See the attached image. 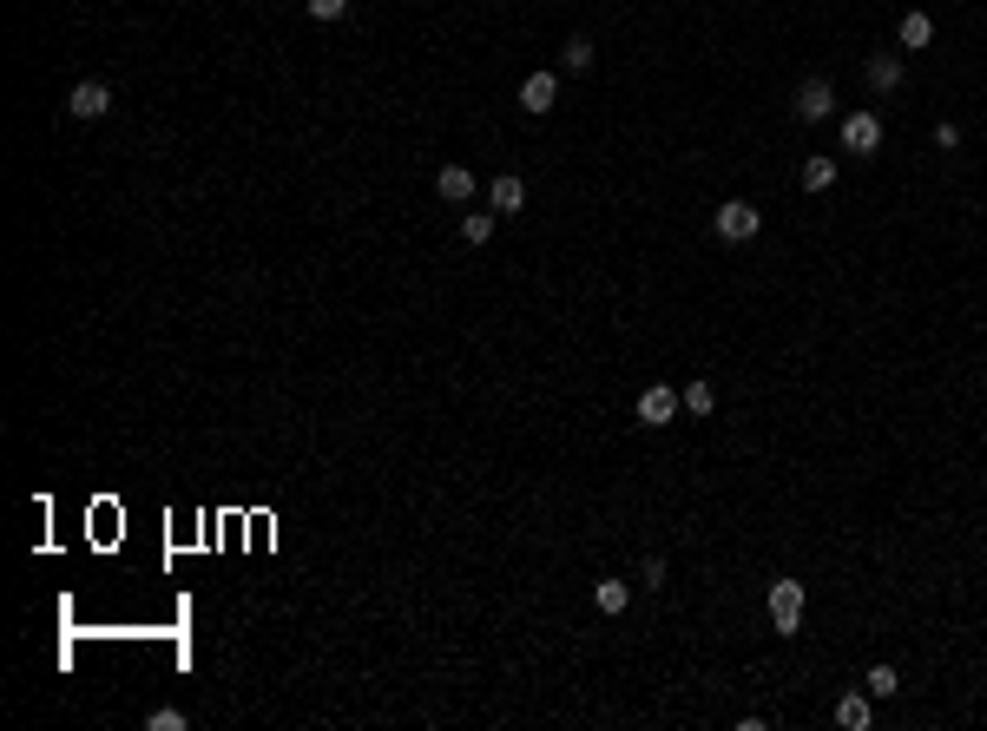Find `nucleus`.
I'll return each instance as SVG.
<instances>
[{"label": "nucleus", "mask_w": 987, "mask_h": 731, "mask_svg": "<svg viewBox=\"0 0 987 731\" xmlns=\"http://www.w3.org/2000/svg\"><path fill=\"white\" fill-rule=\"evenodd\" d=\"M711 231H718L724 244H751L757 231H764V211H757V205H744V198H724V205H718V218H711Z\"/></svg>", "instance_id": "f257e3e1"}, {"label": "nucleus", "mask_w": 987, "mask_h": 731, "mask_svg": "<svg viewBox=\"0 0 987 731\" xmlns=\"http://www.w3.org/2000/svg\"><path fill=\"white\" fill-rule=\"evenodd\" d=\"M553 106H560V73H527V80H520V112H527V119H547Z\"/></svg>", "instance_id": "f03ea898"}, {"label": "nucleus", "mask_w": 987, "mask_h": 731, "mask_svg": "<svg viewBox=\"0 0 987 731\" xmlns=\"http://www.w3.org/2000/svg\"><path fill=\"white\" fill-rule=\"evenodd\" d=\"M770 626L777 633H797L803 626V580H777L770 587Z\"/></svg>", "instance_id": "7ed1b4c3"}, {"label": "nucleus", "mask_w": 987, "mask_h": 731, "mask_svg": "<svg viewBox=\"0 0 987 731\" xmlns=\"http://www.w3.org/2000/svg\"><path fill=\"white\" fill-rule=\"evenodd\" d=\"M830 106H836L830 80H823V73H810V80L797 86V119H803V126H823V119H830Z\"/></svg>", "instance_id": "20e7f679"}, {"label": "nucleus", "mask_w": 987, "mask_h": 731, "mask_svg": "<svg viewBox=\"0 0 987 731\" xmlns=\"http://www.w3.org/2000/svg\"><path fill=\"white\" fill-rule=\"evenodd\" d=\"M678 409H685V396H672V382H652V389L639 396V422L645 429H665Z\"/></svg>", "instance_id": "39448f33"}, {"label": "nucleus", "mask_w": 987, "mask_h": 731, "mask_svg": "<svg viewBox=\"0 0 987 731\" xmlns=\"http://www.w3.org/2000/svg\"><path fill=\"white\" fill-rule=\"evenodd\" d=\"M66 112H73V119H106L112 112V86L106 80H79L73 99H66Z\"/></svg>", "instance_id": "423d86ee"}, {"label": "nucleus", "mask_w": 987, "mask_h": 731, "mask_svg": "<svg viewBox=\"0 0 987 731\" xmlns=\"http://www.w3.org/2000/svg\"><path fill=\"white\" fill-rule=\"evenodd\" d=\"M843 145H849V152H876V145H882V119H876V112H849V119H843Z\"/></svg>", "instance_id": "0eeeda50"}, {"label": "nucleus", "mask_w": 987, "mask_h": 731, "mask_svg": "<svg viewBox=\"0 0 987 731\" xmlns=\"http://www.w3.org/2000/svg\"><path fill=\"white\" fill-rule=\"evenodd\" d=\"M869 718H876V705H869V685H862V692H849V699H836V725H843V731H869Z\"/></svg>", "instance_id": "6e6552de"}, {"label": "nucleus", "mask_w": 987, "mask_h": 731, "mask_svg": "<svg viewBox=\"0 0 987 731\" xmlns=\"http://www.w3.org/2000/svg\"><path fill=\"white\" fill-rule=\"evenodd\" d=\"M435 191L448 198V205H468V198H474V172H468V165H441Z\"/></svg>", "instance_id": "1a4fd4ad"}, {"label": "nucleus", "mask_w": 987, "mask_h": 731, "mask_svg": "<svg viewBox=\"0 0 987 731\" xmlns=\"http://www.w3.org/2000/svg\"><path fill=\"white\" fill-rule=\"evenodd\" d=\"M895 40H902L909 53H922L928 40H935V14H922V7H915V14H902V27H895Z\"/></svg>", "instance_id": "9d476101"}, {"label": "nucleus", "mask_w": 987, "mask_h": 731, "mask_svg": "<svg viewBox=\"0 0 987 731\" xmlns=\"http://www.w3.org/2000/svg\"><path fill=\"white\" fill-rule=\"evenodd\" d=\"M902 80H909V66L895 60V53H876V60H869V86H876V93H895Z\"/></svg>", "instance_id": "9b49d317"}, {"label": "nucleus", "mask_w": 987, "mask_h": 731, "mask_svg": "<svg viewBox=\"0 0 987 731\" xmlns=\"http://www.w3.org/2000/svg\"><path fill=\"white\" fill-rule=\"evenodd\" d=\"M487 198H494V211H520V205H527V185H520L514 172H501L494 185H487Z\"/></svg>", "instance_id": "f8f14e48"}, {"label": "nucleus", "mask_w": 987, "mask_h": 731, "mask_svg": "<svg viewBox=\"0 0 987 731\" xmlns=\"http://www.w3.org/2000/svg\"><path fill=\"white\" fill-rule=\"evenodd\" d=\"M593 606H599V613H626V606H632V587H626V580H599V587H593Z\"/></svg>", "instance_id": "ddd939ff"}, {"label": "nucleus", "mask_w": 987, "mask_h": 731, "mask_svg": "<svg viewBox=\"0 0 987 731\" xmlns=\"http://www.w3.org/2000/svg\"><path fill=\"white\" fill-rule=\"evenodd\" d=\"M836 185V159H803V191H830Z\"/></svg>", "instance_id": "4468645a"}, {"label": "nucleus", "mask_w": 987, "mask_h": 731, "mask_svg": "<svg viewBox=\"0 0 987 731\" xmlns=\"http://www.w3.org/2000/svg\"><path fill=\"white\" fill-rule=\"evenodd\" d=\"M461 238L487 244V238H494V211H461Z\"/></svg>", "instance_id": "2eb2a0df"}, {"label": "nucleus", "mask_w": 987, "mask_h": 731, "mask_svg": "<svg viewBox=\"0 0 987 731\" xmlns=\"http://www.w3.org/2000/svg\"><path fill=\"white\" fill-rule=\"evenodd\" d=\"M869 699H895V692H902V679H895V666H869Z\"/></svg>", "instance_id": "dca6fc26"}, {"label": "nucleus", "mask_w": 987, "mask_h": 731, "mask_svg": "<svg viewBox=\"0 0 987 731\" xmlns=\"http://www.w3.org/2000/svg\"><path fill=\"white\" fill-rule=\"evenodd\" d=\"M718 409V389H711V382H691L685 389V415H711Z\"/></svg>", "instance_id": "f3484780"}, {"label": "nucleus", "mask_w": 987, "mask_h": 731, "mask_svg": "<svg viewBox=\"0 0 987 731\" xmlns=\"http://www.w3.org/2000/svg\"><path fill=\"white\" fill-rule=\"evenodd\" d=\"M586 66H593V40L573 33V40H566V73H586Z\"/></svg>", "instance_id": "a211bd4d"}, {"label": "nucleus", "mask_w": 987, "mask_h": 731, "mask_svg": "<svg viewBox=\"0 0 987 731\" xmlns=\"http://www.w3.org/2000/svg\"><path fill=\"white\" fill-rule=\"evenodd\" d=\"M145 725H152V731H185V725H191V718H185V712H178V705H158V712H152V718H145Z\"/></svg>", "instance_id": "6ab92c4d"}, {"label": "nucleus", "mask_w": 987, "mask_h": 731, "mask_svg": "<svg viewBox=\"0 0 987 731\" xmlns=\"http://www.w3.org/2000/svg\"><path fill=\"white\" fill-rule=\"evenodd\" d=\"M310 14H316V20H343L349 0H310Z\"/></svg>", "instance_id": "aec40b11"}, {"label": "nucleus", "mask_w": 987, "mask_h": 731, "mask_svg": "<svg viewBox=\"0 0 987 731\" xmlns=\"http://www.w3.org/2000/svg\"><path fill=\"white\" fill-rule=\"evenodd\" d=\"M935 145H941V152H955V145H961V126H955V119H941V126H935Z\"/></svg>", "instance_id": "412c9836"}]
</instances>
